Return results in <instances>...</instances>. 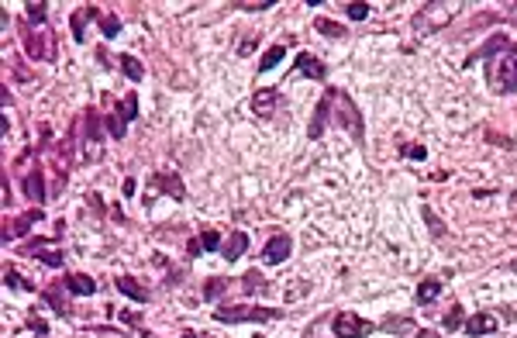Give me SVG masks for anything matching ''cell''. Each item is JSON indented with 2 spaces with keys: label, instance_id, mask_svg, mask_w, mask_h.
<instances>
[{
  "label": "cell",
  "instance_id": "cell-1",
  "mask_svg": "<svg viewBox=\"0 0 517 338\" xmlns=\"http://www.w3.org/2000/svg\"><path fill=\"white\" fill-rule=\"evenodd\" d=\"M462 4L459 0H441V4H424L417 14H414V35L417 39H428L441 28H448L455 18H459Z\"/></svg>",
  "mask_w": 517,
  "mask_h": 338
},
{
  "label": "cell",
  "instance_id": "cell-2",
  "mask_svg": "<svg viewBox=\"0 0 517 338\" xmlns=\"http://www.w3.org/2000/svg\"><path fill=\"white\" fill-rule=\"evenodd\" d=\"M324 100H328V107H331V121H338V125L345 128L356 142L365 138V128H362V114H358V107L352 104V97L345 93V90H328L324 93Z\"/></svg>",
  "mask_w": 517,
  "mask_h": 338
},
{
  "label": "cell",
  "instance_id": "cell-3",
  "mask_svg": "<svg viewBox=\"0 0 517 338\" xmlns=\"http://www.w3.org/2000/svg\"><path fill=\"white\" fill-rule=\"evenodd\" d=\"M214 318H217L221 325H245V321H279L283 311H279V307H248V304H235V307L214 311Z\"/></svg>",
  "mask_w": 517,
  "mask_h": 338
},
{
  "label": "cell",
  "instance_id": "cell-4",
  "mask_svg": "<svg viewBox=\"0 0 517 338\" xmlns=\"http://www.w3.org/2000/svg\"><path fill=\"white\" fill-rule=\"evenodd\" d=\"M490 90H497V93L517 90V45L511 52H504L497 62H490Z\"/></svg>",
  "mask_w": 517,
  "mask_h": 338
},
{
  "label": "cell",
  "instance_id": "cell-5",
  "mask_svg": "<svg viewBox=\"0 0 517 338\" xmlns=\"http://www.w3.org/2000/svg\"><path fill=\"white\" fill-rule=\"evenodd\" d=\"M21 45H25V52H28L32 59H39V62H52V59H55V35H52L48 28H32V25H25V28H21Z\"/></svg>",
  "mask_w": 517,
  "mask_h": 338
},
{
  "label": "cell",
  "instance_id": "cell-6",
  "mask_svg": "<svg viewBox=\"0 0 517 338\" xmlns=\"http://www.w3.org/2000/svg\"><path fill=\"white\" fill-rule=\"evenodd\" d=\"M331 332H335V338H369L376 332V325L365 321V318H358V314H352V311H342V314H335Z\"/></svg>",
  "mask_w": 517,
  "mask_h": 338
},
{
  "label": "cell",
  "instance_id": "cell-7",
  "mask_svg": "<svg viewBox=\"0 0 517 338\" xmlns=\"http://www.w3.org/2000/svg\"><path fill=\"white\" fill-rule=\"evenodd\" d=\"M104 121H100V114L90 107L86 114H83V131H86V142H83V163H97L104 152H100V135H104Z\"/></svg>",
  "mask_w": 517,
  "mask_h": 338
},
{
  "label": "cell",
  "instance_id": "cell-8",
  "mask_svg": "<svg viewBox=\"0 0 517 338\" xmlns=\"http://www.w3.org/2000/svg\"><path fill=\"white\" fill-rule=\"evenodd\" d=\"M156 194H169L173 201H187V187H183V180H180L176 173H156V176L149 180V201H152Z\"/></svg>",
  "mask_w": 517,
  "mask_h": 338
},
{
  "label": "cell",
  "instance_id": "cell-9",
  "mask_svg": "<svg viewBox=\"0 0 517 338\" xmlns=\"http://www.w3.org/2000/svg\"><path fill=\"white\" fill-rule=\"evenodd\" d=\"M290 249H293V238H290L286 231H276V235L266 242L262 259H266L269 266H279V262H286V259H290Z\"/></svg>",
  "mask_w": 517,
  "mask_h": 338
},
{
  "label": "cell",
  "instance_id": "cell-10",
  "mask_svg": "<svg viewBox=\"0 0 517 338\" xmlns=\"http://www.w3.org/2000/svg\"><path fill=\"white\" fill-rule=\"evenodd\" d=\"M66 294H69V287H66V283H52L48 290H41V300H45V304H48L59 318H73V307H69Z\"/></svg>",
  "mask_w": 517,
  "mask_h": 338
},
{
  "label": "cell",
  "instance_id": "cell-11",
  "mask_svg": "<svg viewBox=\"0 0 517 338\" xmlns=\"http://www.w3.org/2000/svg\"><path fill=\"white\" fill-rule=\"evenodd\" d=\"M511 48H514V42H511L507 35H490V39H486V42H483L476 52L469 55V62H466V66H473L476 59H493V55H504V52H511Z\"/></svg>",
  "mask_w": 517,
  "mask_h": 338
},
{
  "label": "cell",
  "instance_id": "cell-12",
  "mask_svg": "<svg viewBox=\"0 0 517 338\" xmlns=\"http://www.w3.org/2000/svg\"><path fill=\"white\" fill-rule=\"evenodd\" d=\"M276 104H279L276 86H269V90H255V93H252V111H255L259 118H273V114H276Z\"/></svg>",
  "mask_w": 517,
  "mask_h": 338
},
{
  "label": "cell",
  "instance_id": "cell-13",
  "mask_svg": "<svg viewBox=\"0 0 517 338\" xmlns=\"http://www.w3.org/2000/svg\"><path fill=\"white\" fill-rule=\"evenodd\" d=\"M45 245H48V238H32V242L25 245V252L35 255L39 262L52 266V269H55V266H62V252H59V249H45Z\"/></svg>",
  "mask_w": 517,
  "mask_h": 338
},
{
  "label": "cell",
  "instance_id": "cell-14",
  "mask_svg": "<svg viewBox=\"0 0 517 338\" xmlns=\"http://www.w3.org/2000/svg\"><path fill=\"white\" fill-rule=\"evenodd\" d=\"M462 328H466V335H469V338L493 335V332H497V318L483 311V314H473V318H466V325H462Z\"/></svg>",
  "mask_w": 517,
  "mask_h": 338
},
{
  "label": "cell",
  "instance_id": "cell-15",
  "mask_svg": "<svg viewBox=\"0 0 517 338\" xmlns=\"http://www.w3.org/2000/svg\"><path fill=\"white\" fill-rule=\"evenodd\" d=\"M21 190H25V197H28L32 204H45V173H41V169H32V173L25 176Z\"/></svg>",
  "mask_w": 517,
  "mask_h": 338
},
{
  "label": "cell",
  "instance_id": "cell-16",
  "mask_svg": "<svg viewBox=\"0 0 517 338\" xmlns=\"http://www.w3.org/2000/svg\"><path fill=\"white\" fill-rule=\"evenodd\" d=\"M41 217H45V214H41L39 208H35V211H28V214H25V217H18V221H7V231H4V242H14L18 235L25 238V235H28V228H32L35 221H41Z\"/></svg>",
  "mask_w": 517,
  "mask_h": 338
},
{
  "label": "cell",
  "instance_id": "cell-17",
  "mask_svg": "<svg viewBox=\"0 0 517 338\" xmlns=\"http://www.w3.org/2000/svg\"><path fill=\"white\" fill-rule=\"evenodd\" d=\"M297 73H304V76H311V80H324V62H321L318 55H311V52H297Z\"/></svg>",
  "mask_w": 517,
  "mask_h": 338
},
{
  "label": "cell",
  "instance_id": "cell-18",
  "mask_svg": "<svg viewBox=\"0 0 517 338\" xmlns=\"http://www.w3.org/2000/svg\"><path fill=\"white\" fill-rule=\"evenodd\" d=\"M90 21H100V7H83V11H76V14L69 18V28H73L76 42H83V35H86V25H90Z\"/></svg>",
  "mask_w": 517,
  "mask_h": 338
},
{
  "label": "cell",
  "instance_id": "cell-19",
  "mask_svg": "<svg viewBox=\"0 0 517 338\" xmlns=\"http://www.w3.org/2000/svg\"><path fill=\"white\" fill-rule=\"evenodd\" d=\"M245 252H248V235H245V231H231V238L221 245V255H224L228 262H239Z\"/></svg>",
  "mask_w": 517,
  "mask_h": 338
},
{
  "label": "cell",
  "instance_id": "cell-20",
  "mask_svg": "<svg viewBox=\"0 0 517 338\" xmlns=\"http://www.w3.org/2000/svg\"><path fill=\"white\" fill-rule=\"evenodd\" d=\"M62 283L69 287V294H76V297H93L97 294V283H93L86 273H69Z\"/></svg>",
  "mask_w": 517,
  "mask_h": 338
},
{
  "label": "cell",
  "instance_id": "cell-21",
  "mask_svg": "<svg viewBox=\"0 0 517 338\" xmlns=\"http://www.w3.org/2000/svg\"><path fill=\"white\" fill-rule=\"evenodd\" d=\"M118 290L124 297H131V300H138V304H149V300H152V294H149L138 280H131V276H118Z\"/></svg>",
  "mask_w": 517,
  "mask_h": 338
},
{
  "label": "cell",
  "instance_id": "cell-22",
  "mask_svg": "<svg viewBox=\"0 0 517 338\" xmlns=\"http://www.w3.org/2000/svg\"><path fill=\"white\" fill-rule=\"evenodd\" d=\"M417 304H435L438 297H441V280L435 276H428V280H421V287H417Z\"/></svg>",
  "mask_w": 517,
  "mask_h": 338
},
{
  "label": "cell",
  "instance_id": "cell-23",
  "mask_svg": "<svg viewBox=\"0 0 517 338\" xmlns=\"http://www.w3.org/2000/svg\"><path fill=\"white\" fill-rule=\"evenodd\" d=\"M118 62H121V73H124L131 83H142V80H145V66H142L135 55H121Z\"/></svg>",
  "mask_w": 517,
  "mask_h": 338
},
{
  "label": "cell",
  "instance_id": "cell-24",
  "mask_svg": "<svg viewBox=\"0 0 517 338\" xmlns=\"http://www.w3.org/2000/svg\"><path fill=\"white\" fill-rule=\"evenodd\" d=\"M328 121H331V107H328V100L321 97L318 111H314V121H311V128H307V135H311V138H321V131H324Z\"/></svg>",
  "mask_w": 517,
  "mask_h": 338
},
{
  "label": "cell",
  "instance_id": "cell-25",
  "mask_svg": "<svg viewBox=\"0 0 517 338\" xmlns=\"http://www.w3.org/2000/svg\"><path fill=\"white\" fill-rule=\"evenodd\" d=\"M25 18H28V25L41 28V25L48 21V4H41V0H32V4H25Z\"/></svg>",
  "mask_w": 517,
  "mask_h": 338
},
{
  "label": "cell",
  "instance_id": "cell-26",
  "mask_svg": "<svg viewBox=\"0 0 517 338\" xmlns=\"http://www.w3.org/2000/svg\"><path fill=\"white\" fill-rule=\"evenodd\" d=\"M118 118L124 121V125L138 118V97H135V93H128V97H121L118 100Z\"/></svg>",
  "mask_w": 517,
  "mask_h": 338
},
{
  "label": "cell",
  "instance_id": "cell-27",
  "mask_svg": "<svg viewBox=\"0 0 517 338\" xmlns=\"http://www.w3.org/2000/svg\"><path fill=\"white\" fill-rule=\"evenodd\" d=\"M228 276H210L207 283H203V300H217V297H224V290H228Z\"/></svg>",
  "mask_w": 517,
  "mask_h": 338
},
{
  "label": "cell",
  "instance_id": "cell-28",
  "mask_svg": "<svg viewBox=\"0 0 517 338\" xmlns=\"http://www.w3.org/2000/svg\"><path fill=\"white\" fill-rule=\"evenodd\" d=\"M314 28H318V35H328V39H345V28H342L338 21L318 18V21H314Z\"/></svg>",
  "mask_w": 517,
  "mask_h": 338
},
{
  "label": "cell",
  "instance_id": "cell-29",
  "mask_svg": "<svg viewBox=\"0 0 517 338\" xmlns=\"http://www.w3.org/2000/svg\"><path fill=\"white\" fill-rule=\"evenodd\" d=\"M100 32H104V39H118L121 35V18H114V14H100Z\"/></svg>",
  "mask_w": 517,
  "mask_h": 338
},
{
  "label": "cell",
  "instance_id": "cell-30",
  "mask_svg": "<svg viewBox=\"0 0 517 338\" xmlns=\"http://www.w3.org/2000/svg\"><path fill=\"white\" fill-rule=\"evenodd\" d=\"M283 55H286V48H283V45H273V48L262 55V66H259V73H269L273 66H279V62H283Z\"/></svg>",
  "mask_w": 517,
  "mask_h": 338
},
{
  "label": "cell",
  "instance_id": "cell-31",
  "mask_svg": "<svg viewBox=\"0 0 517 338\" xmlns=\"http://www.w3.org/2000/svg\"><path fill=\"white\" fill-rule=\"evenodd\" d=\"M4 283H7V287H11V290H35V287H32V283H28V280H25V276H21V273H14V269H11V266H7V269H4Z\"/></svg>",
  "mask_w": 517,
  "mask_h": 338
},
{
  "label": "cell",
  "instance_id": "cell-32",
  "mask_svg": "<svg viewBox=\"0 0 517 338\" xmlns=\"http://www.w3.org/2000/svg\"><path fill=\"white\" fill-rule=\"evenodd\" d=\"M104 125H107V131H111V138H124V135H128V125L118 118V111H111V114L104 118Z\"/></svg>",
  "mask_w": 517,
  "mask_h": 338
},
{
  "label": "cell",
  "instance_id": "cell-33",
  "mask_svg": "<svg viewBox=\"0 0 517 338\" xmlns=\"http://www.w3.org/2000/svg\"><path fill=\"white\" fill-rule=\"evenodd\" d=\"M200 245H203V252H214V249H221V235L214 228H203L200 231Z\"/></svg>",
  "mask_w": 517,
  "mask_h": 338
},
{
  "label": "cell",
  "instance_id": "cell-34",
  "mask_svg": "<svg viewBox=\"0 0 517 338\" xmlns=\"http://www.w3.org/2000/svg\"><path fill=\"white\" fill-rule=\"evenodd\" d=\"M380 328H383V332H414V321H410V318H390V321H383Z\"/></svg>",
  "mask_w": 517,
  "mask_h": 338
},
{
  "label": "cell",
  "instance_id": "cell-35",
  "mask_svg": "<svg viewBox=\"0 0 517 338\" xmlns=\"http://www.w3.org/2000/svg\"><path fill=\"white\" fill-rule=\"evenodd\" d=\"M245 283H248V287H245L248 294H262V290H269V287L262 283V276H259V269H252V273H245Z\"/></svg>",
  "mask_w": 517,
  "mask_h": 338
},
{
  "label": "cell",
  "instance_id": "cell-36",
  "mask_svg": "<svg viewBox=\"0 0 517 338\" xmlns=\"http://www.w3.org/2000/svg\"><path fill=\"white\" fill-rule=\"evenodd\" d=\"M345 14H349L352 21H365V18H369V4H362V0H356V4H345Z\"/></svg>",
  "mask_w": 517,
  "mask_h": 338
},
{
  "label": "cell",
  "instance_id": "cell-37",
  "mask_svg": "<svg viewBox=\"0 0 517 338\" xmlns=\"http://www.w3.org/2000/svg\"><path fill=\"white\" fill-rule=\"evenodd\" d=\"M421 214H424V221H428V228L435 231V238H441V235H445V224H441V221H438L435 214H431V208L424 204V208H421Z\"/></svg>",
  "mask_w": 517,
  "mask_h": 338
},
{
  "label": "cell",
  "instance_id": "cell-38",
  "mask_svg": "<svg viewBox=\"0 0 517 338\" xmlns=\"http://www.w3.org/2000/svg\"><path fill=\"white\" fill-rule=\"evenodd\" d=\"M462 325H466V321H462V307H452V311L445 314V328L455 332V328H462Z\"/></svg>",
  "mask_w": 517,
  "mask_h": 338
},
{
  "label": "cell",
  "instance_id": "cell-39",
  "mask_svg": "<svg viewBox=\"0 0 517 338\" xmlns=\"http://www.w3.org/2000/svg\"><path fill=\"white\" fill-rule=\"evenodd\" d=\"M28 328H32L35 335H48V325L39 318V311H28Z\"/></svg>",
  "mask_w": 517,
  "mask_h": 338
},
{
  "label": "cell",
  "instance_id": "cell-40",
  "mask_svg": "<svg viewBox=\"0 0 517 338\" xmlns=\"http://www.w3.org/2000/svg\"><path fill=\"white\" fill-rule=\"evenodd\" d=\"M239 11H269L273 7V0H241V4H235Z\"/></svg>",
  "mask_w": 517,
  "mask_h": 338
},
{
  "label": "cell",
  "instance_id": "cell-41",
  "mask_svg": "<svg viewBox=\"0 0 517 338\" xmlns=\"http://www.w3.org/2000/svg\"><path fill=\"white\" fill-rule=\"evenodd\" d=\"M403 156H410V159H417V163H421V159H428V149H424V145H407V149H403Z\"/></svg>",
  "mask_w": 517,
  "mask_h": 338
},
{
  "label": "cell",
  "instance_id": "cell-42",
  "mask_svg": "<svg viewBox=\"0 0 517 338\" xmlns=\"http://www.w3.org/2000/svg\"><path fill=\"white\" fill-rule=\"evenodd\" d=\"M121 321H124V325H131V328H142V318H138V314H131V311H121Z\"/></svg>",
  "mask_w": 517,
  "mask_h": 338
},
{
  "label": "cell",
  "instance_id": "cell-43",
  "mask_svg": "<svg viewBox=\"0 0 517 338\" xmlns=\"http://www.w3.org/2000/svg\"><path fill=\"white\" fill-rule=\"evenodd\" d=\"M255 48V39H245V42H239V55H248Z\"/></svg>",
  "mask_w": 517,
  "mask_h": 338
},
{
  "label": "cell",
  "instance_id": "cell-44",
  "mask_svg": "<svg viewBox=\"0 0 517 338\" xmlns=\"http://www.w3.org/2000/svg\"><path fill=\"white\" fill-rule=\"evenodd\" d=\"M203 252V245H200V238H194L190 245H187V255H200Z\"/></svg>",
  "mask_w": 517,
  "mask_h": 338
},
{
  "label": "cell",
  "instance_id": "cell-45",
  "mask_svg": "<svg viewBox=\"0 0 517 338\" xmlns=\"http://www.w3.org/2000/svg\"><path fill=\"white\" fill-rule=\"evenodd\" d=\"M121 190H124V197H131V194H135V180H124V187H121Z\"/></svg>",
  "mask_w": 517,
  "mask_h": 338
},
{
  "label": "cell",
  "instance_id": "cell-46",
  "mask_svg": "<svg viewBox=\"0 0 517 338\" xmlns=\"http://www.w3.org/2000/svg\"><path fill=\"white\" fill-rule=\"evenodd\" d=\"M417 338H441V335H438V332H428V328H424V332H417Z\"/></svg>",
  "mask_w": 517,
  "mask_h": 338
},
{
  "label": "cell",
  "instance_id": "cell-47",
  "mask_svg": "<svg viewBox=\"0 0 517 338\" xmlns=\"http://www.w3.org/2000/svg\"><path fill=\"white\" fill-rule=\"evenodd\" d=\"M180 338H197V335H194V332H187V335H180Z\"/></svg>",
  "mask_w": 517,
  "mask_h": 338
},
{
  "label": "cell",
  "instance_id": "cell-48",
  "mask_svg": "<svg viewBox=\"0 0 517 338\" xmlns=\"http://www.w3.org/2000/svg\"><path fill=\"white\" fill-rule=\"evenodd\" d=\"M514 11H517V4H514Z\"/></svg>",
  "mask_w": 517,
  "mask_h": 338
},
{
  "label": "cell",
  "instance_id": "cell-49",
  "mask_svg": "<svg viewBox=\"0 0 517 338\" xmlns=\"http://www.w3.org/2000/svg\"><path fill=\"white\" fill-rule=\"evenodd\" d=\"M255 338H262V335H255Z\"/></svg>",
  "mask_w": 517,
  "mask_h": 338
},
{
  "label": "cell",
  "instance_id": "cell-50",
  "mask_svg": "<svg viewBox=\"0 0 517 338\" xmlns=\"http://www.w3.org/2000/svg\"><path fill=\"white\" fill-rule=\"evenodd\" d=\"M514 269H517V262H514Z\"/></svg>",
  "mask_w": 517,
  "mask_h": 338
}]
</instances>
